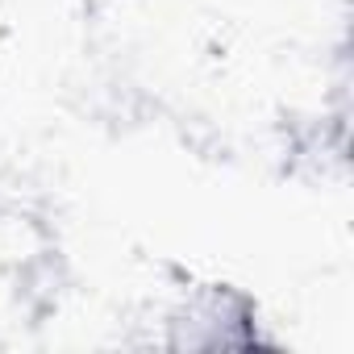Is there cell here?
Segmentation results:
<instances>
[{"label": "cell", "mask_w": 354, "mask_h": 354, "mask_svg": "<svg viewBox=\"0 0 354 354\" xmlns=\"http://www.w3.org/2000/svg\"><path fill=\"white\" fill-rule=\"evenodd\" d=\"M259 304L234 283H196L171 304L162 321V346L180 354L205 350H254L263 346Z\"/></svg>", "instance_id": "6da1fadb"}]
</instances>
